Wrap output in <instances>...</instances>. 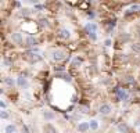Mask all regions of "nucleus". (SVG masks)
I'll return each mask as SVG.
<instances>
[{"instance_id":"1","label":"nucleus","mask_w":140,"mask_h":133,"mask_svg":"<svg viewBox=\"0 0 140 133\" xmlns=\"http://www.w3.org/2000/svg\"><path fill=\"white\" fill-rule=\"evenodd\" d=\"M17 86L18 87H21V89H26L28 86H29V82H28V79L24 76H18L17 78Z\"/></svg>"},{"instance_id":"2","label":"nucleus","mask_w":140,"mask_h":133,"mask_svg":"<svg viewBox=\"0 0 140 133\" xmlns=\"http://www.w3.org/2000/svg\"><path fill=\"white\" fill-rule=\"evenodd\" d=\"M11 40H13L15 44H22L24 43V38H22V33L20 32H15V33H11Z\"/></svg>"},{"instance_id":"3","label":"nucleus","mask_w":140,"mask_h":133,"mask_svg":"<svg viewBox=\"0 0 140 133\" xmlns=\"http://www.w3.org/2000/svg\"><path fill=\"white\" fill-rule=\"evenodd\" d=\"M97 31V25L94 24V22H87L85 25V32L86 35H89V33H93V32H96Z\"/></svg>"},{"instance_id":"4","label":"nucleus","mask_w":140,"mask_h":133,"mask_svg":"<svg viewBox=\"0 0 140 133\" xmlns=\"http://www.w3.org/2000/svg\"><path fill=\"white\" fill-rule=\"evenodd\" d=\"M51 56H53V60L55 61H61L65 57V54H64L63 50H54V51L51 53Z\"/></svg>"},{"instance_id":"5","label":"nucleus","mask_w":140,"mask_h":133,"mask_svg":"<svg viewBox=\"0 0 140 133\" xmlns=\"http://www.w3.org/2000/svg\"><path fill=\"white\" fill-rule=\"evenodd\" d=\"M43 133H57V129L50 122H47V123L43 125Z\"/></svg>"},{"instance_id":"6","label":"nucleus","mask_w":140,"mask_h":133,"mask_svg":"<svg viewBox=\"0 0 140 133\" xmlns=\"http://www.w3.org/2000/svg\"><path fill=\"white\" fill-rule=\"evenodd\" d=\"M98 111H100V114H103V115H108V114H111L112 108H111L110 104H103L101 107L98 108Z\"/></svg>"},{"instance_id":"7","label":"nucleus","mask_w":140,"mask_h":133,"mask_svg":"<svg viewBox=\"0 0 140 133\" xmlns=\"http://www.w3.org/2000/svg\"><path fill=\"white\" fill-rule=\"evenodd\" d=\"M115 94H117V97H118V100H126L128 99V94L123 92V89H121V87H117V89H114Z\"/></svg>"},{"instance_id":"8","label":"nucleus","mask_w":140,"mask_h":133,"mask_svg":"<svg viewBox=\"0 0 140 133\" xmlns=\"http://www.w3.org/2000/svg\"><path fill=\"white\" fill-rule=\"evenodd\" d=\"M89 129H90L89 122H81V123L78 125V130H79L81 133H86Z\"/></svg>"},{"instance_id":"9","label":"nucleus","mask_w":140,"mask_h":133,"mask_svg":"<svg viewBox=\"0 0 140 133\" xmlns=\"http://www.w3.org/2000/svg\"><path fill=\"white\" fill-rule=\"evenodd\" d=\"M117 129H118L119 133H128V130H129V125L125 123V122H121V123H118Z\"/></svg>"},{"instance_id":"10","label":"nucleus","mask_w":140,"mask_h":133,"mask_svg":"<svg viewBox=\"0 0 140 133\" xmlns=\"http://www.w3.org/2000/svg\"><path fill=\"white\" fill-rule=\"evenodd\" d=\"M82 62H83V58H82L81 56H75L72 62H71V65H72V67H81Z\"/></svg>"},{"instance_id":"11","label":"nucleus","mask_w":140,"mask_h":133,"mask_svg":"<svg viewBox=\"0 0 140 133\" xmlns=\"http://www.w3.org/2000/svg\"><path fill=\"white\" fill-rule=\"evenodd\" d=\"M60 38L61 39H69L71 38V32H69L67 28H63V29L60 31Z\"/></svg>"},{"instance_id":"12","label":"nucleus","mask_w":140,"mask_h":133,"mask_svg":"<svg viewBox=\"0 0 140 133\" xmlns=\"http://www.w3.org/2000/svg\"><path fill=\"white\" fill-rule=\"evenodd\" d=\"M25 43L28 46H36V44H38V39L33 38V36H28V38L25 39Z\"/></svg>"},{"instance_id":"13","label":"nucleus","mask_w":140,"mask_h":133,"mask_svg":"<svg viewBox=\"0 0 140 133\" xmlns=\"http://www.w3.org/2000/svg\"><path fill=\"white\" fill-rule=\"evenodd\" d=\"M3 82H4L9 87H14V86L17 85V81H14L13 78H4V79H3Z\"/></svg>"},{"instance_id":"14","label":"nucleus","mask_w":140,"mask_h":133,"mask_svg":"<svg viewBox=\"0 0 140 133\" xmlns=\"http://www.w3.org/2000/svg\"><path fill=\"white\" fill-rule=\"evenodd\" d=\"M43 118L46 121H51V119H54V114L51 111H43Z\"/></svg>"},{"instance_id":"15","label":"nucleus","mask_w":140,"mask_h":133,"mask_svg":"<svg viewBox=\"0 0 140 133\" xmlns=\"http://www.w3.org/2000/svg\"><path fill=\"white\" fill-rule=\"evenodd\" d=\"M39 25L42 26V28H49V26H50V24H49V20H47V18H40V20H39Z\"/></svg>"},{"instance_id":"16","label":"nucleus","mask_w":140,"mask_h":133,"mask_svg":"<svg viewBox=\"0 0 140 133\" xmlns=\"http://www.w3.org/2000/svg\"><path fill=\"white\" fill-rule=\"evenodd\" d=\"M130 49H132V51L133 53H136V54H139L140 56V43H132Z\"/></svg>"},{"instance_id":"17","label":"nucleus","mask_w":140,"mask_h":133,"mask_svg":"<svg viewBox=\"0 0 140 133\" xmlns=\"http://www.w3.org/2000/svg\"><path fill=\"white\" fill-rule=\"evenodd\" d=\"M6 133H17V128H15V125H7V126H6Z\"/></svg>"},{"instance_id":"18","label":"nucleus","mask_w":140,"mask_h":133,"mask_svg":"<svg viewBox=\"0 0 140 133\" xmlns=\"http://www.w3.org/2000/svg\"><path fill=\"white\" fill-rule=\"evenodd\" d=\"M89 125H90V129H92V130H96V129L98 128V121L92 119V121H89Z\"/></svg>"},{"instance_id":"19","label":"nucleus","mask_w":140,"mask_h":133,"mask_svg":"<svg viewBox=\"0 0 140 133\" xmlns=\"http://www.w3.org/2000/svg\"><path fill=\"white\" fill-rule=\"evenodd\" d=\"M55 76H57V78H63L64 81H67V82H71V81H72V79H71V76H69L68 73H57Z\"/></svg>"},{"instance_id":"20","label":"nucleus","mask_w":140,"mask_h":133,"mask_svg":"<svg viewBox=\"0 0 140 133\" xmlns=\"http://www.w3.org/2000/svg\"><path fill=\"white\" fill-rule=\"evenodd\" d=\"M0 116H1V119H9V112H7V111H6V110H1V111H0Z\"/></svg>"},{"instance_id":"21","label":"nucleus","mask_w":140,"mask_h":133,"mask_svg":"<svg viewBox=\"0 0 140 133\" xmlns=\"http://www.w3.org/2000/svg\"><path fill=\"white\" fill-rule=\"evenodd\" d=\"M119 38L122 39L123 42H128V40L130 39V35H129V33H121V35H119Z\"/></svg>"},{"instance_id":"22","label":"nucleus","mask_w":140,"mask_h":133,"mask_svg":"<svg viewBox=\"0 0 140 133\" xmlns=\"http://www.w3.org/2000/svg\"><path fill=\"white\" fill-rule=\"evenodd\" d=\"M87 36H89V39H90V40H93V42H96V40H97V33H96V32H93V33H89Z\"/></svg>"},{"instance_id":"23","label":"nucleus","mask_w":140,"mask_h":133,"mask_svg":"<svg viewBox=\"0 0 140 133\" xmlns=\"http://www.w3.org/2000/svg\"><path fill=\"white\" fill-rule=\"evenodd\" d=\"M54 71L55 72H60V71H63L64 72V71H65V67H60V65L58 67H54Z\"/></svg>"},{"instance_id":"24","label":"nucleus","mask_w":140,"mask_h":133,"mask_svg":"<svg viewBox=\"0 0 140 133\" xmlns=\"http://www.w3.org/2000/svg\"><path fill=\"white\" fill-rule=\"evenodd\" d=\"M126 82H128V83H130V85L135 83V81H133V78H132V76H126Z\"/></svg>"},{"instance_id":"25","label":"nucleus","mask_w":140,"mask_h":133,"mask_svg":"<svg viewBox=\"0 0 140 133\" xmlns=\"http://www.w3.org/2000/svg\"><path fill=\"white\" fill-rule=\"evenodd\" d=\"M104 46H107V47L111 46V39H106V40H104Z\"/></svg>"},{"instance_id":"26","label":"nucleus","mask_w":140,"mask_h":133,"mask_svg":"<svg viewBox=\"0 0 140 133\" xmlns=\"http://www.w3.org/2000/svg\"><path fill=\"white\" fill-rule=\"evenodd\" d=\"M11 64V61L9 60V58H4V60H3V65H10Z\"/></svg>"},{"instance_id":"27","label":"nucleus","mask_w":140,"mask_h":133,"mask_svg":"<svg viewBox=\"0 0 140 133\" xmlns=\"http://www.w3.org/2000/svg\"><path fill=\"white\" fill-rule=\"evenodd\" d=\"M35 7H36L38 10H43V9H44V7H43V4H39V3H38V4H35Z\"/></svg>"},{"instance_id":"28","label":"nucleus","mask_w":140,"mask_h":133,"mask_svg":"<svg viewBox=\"0 0 140 133\" xmlns=\"http://www.w3.org/2000/svg\"><path fill=\"white\" fill-rule=\"evenodd\" d=\"M0 104H1V110H6V107H7V105H6V103L3 101V100H1V103H0Z\"/></svg>"},{"instance_id":"29","label":"nucleus","mask_w":140,"mask_h":133,"mask_svg":"<svg viewBox=\"0 0 140 133\" xmlns=\"http://www.w3.org/2000/svg\"><path fill=\"white\" fill-rule=\"evenodd\" d=\"M24 133H31V132H29V129L26 128V126H24Z\"/></svg>"},{"instance_id":"30","label":"nucleus","mask_w":140,"mask_h":133,"mask_svg":"<svg viewBox=\"0 0 140 133\" xmlns=\"http://www.w3.org/2000/svg\"><path fill=\"white\" fill-rule=\"evenodd\" d=\"M72 101H74V103H76V101H78V97H76V96H74V97H72Z\"/></svg>"},{"instance_id":"31","label":"nucleus","mask_w":140,"mask_h":133,"mask_svg":"<svg viewBox=\"0 0 140 133\" xmlns=\"http://www.w3.org/2000/svg\"><path fill=\"white\" fill-rule=\"evenodd\" d=\"M136 125H137V126L140 125V119H137V121H136Z\"/></svg>"},{"instance_id":"32","label":"nucleus","mask_w":140,"mask_h":133,"mask_svg":"<svg viewBox=\"0 0 140 133\" xmlns=\"http://www.w3.org/2000/svg\"><path fill=\"white\" fill-rule=\"evenodd\" d=\"M137 32H139V33H137V35H139V36H140V29H137Z\"/></svg>"},{"instance_id":"33","label":"nucleus","mask_w":140,"mask_h":133,"mask_svg":"<svg viewBox=\"0 0 140 133\" xmlns=\"http://www.w3.org/2000/svg\"><path fill=\"white\" fill-rule=\"evenodd\" d=\"M17 133H21V132H17Z\"/></svg>"}]
</instances>
